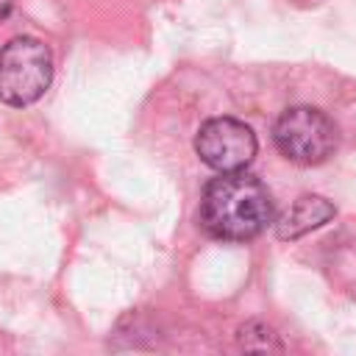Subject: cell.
<instances>
[{
    "mask_svg": "<svg viewBox=\"0 0 356 356\" xmlns=\"http://www.w3.org/2000/svg\"><path fill=\"white\" fill-rule=\"evenodd\" d=\"M200 225L214 239L245 242L273 222V197L267 186L242 170L220 172L200 197Z\"/></svg>",
    "mask_w": 356,
    "mask_h": 356,
    "instance_id": "1",
    "label": "cell"
},
{
    "mask_svg": "<svg viewBox=\"0 0 356 356\" xmlns=\"http://www.w3.org/2000/svg\"><path fill=\"white\" fill-rule=\"evenodd\" d=\"M339 131L334 120L314 106H292L273 125V142L284 159L300 167L323 164L337 147Z\"/></svg>",
    "mask_w": 356,
    "mask_h": 356,
    "instance_id": "3",
    "label": "cell"
},
{
    "mask_svg": "<svg viewBox=\"0 0 356 356\" xmlns=\"http://www.w3.org/2000/svg\"><path fill=\"white\" fill-rule=\"evenodd\" d=\"M195 150L203 159V164H209L217 172H234V170H245L256 150V134L250 125H245L236 117H211L200 125L197 136H195Z\"/></svg>",
    "mask_w": 356,
    "mask_h": 356,
    "instance_id": "4",
    "label": "cell"
},
{
    "mask_svg": "<svg viewBox=\"0 0 356 356\" xmlns=\"http://www.w3.org/2000/svg\"><path fill=\"white\" fill-rule=\"evenodd\" d=\"M239 345L248 350H281L278 337L273 334V328L261 325V323H248L239 328Z\"/></svg>",
    "mask_w": 356,
    "mask_h": 356,
    "instance_id": "6",
    "label": "cell"
},
{
    "mask_svg": "<svg viewBox=\"0 0 356 356\" xmlns=\"http://www.w3.org/2000/svg\"><path fill=\"white\" fill-rule=\"evenodd\" d=\"M53 81V56L44 42L17 36L0 50V100L8 106L36 103Z\"/></svg>",
    "mask_w": 356,
    "mask_h": 356,
    "instance_id": "2",
    "label": "cell"
},
{
    "mask_svg": "<svg viewBox=\"0 0 356 356\" xmlns=\"http://www.w3.org/2000/svg\"><path fill=\"white\" fill-rule=\"evenodd\" d=\"M337 209L323 195H300L278 220H275V236L278 239H298L328 220H334Z\"/></svg>",
    "mask_w": 356,
    "mask_h": 356,
    "instance_id": "5",
    "label": "cell"
}]
</instances>
